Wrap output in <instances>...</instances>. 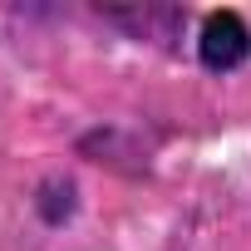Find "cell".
I'll return each instance as SVG.
<instances>
[{"instance_id": "cell-2", "label": "cell", "mask_w": 251, "mask_h": 251, "mask_svg": "<svg viewBox=\"0 0 251 251\" xmlns=\"http://www.w3.org/2000/svg\"><path fill=\"white\" fill-rule=\"evenodd\" d=\"M192 59H197V69L212 74V79L241 74V69L251 64V20H246L236 5L202 10V15H197V30H192Z\"/></svg>"}, {"instance_id": "cell-3", "label": "cell", "mask_w": 251, "mask_h": 251, "mask_svg": "<svg viewBox=\"0 0 251 251\" xmlns=\"http://www.w3.org/2000/svg\"><path fill=\"white\" fill-rule=\"evenodd\" d=\"M74 158H84L94 168H108L118 177H133V182L153 173V148L133 128H123V123H94V128H84L74 138Z\"/></svg>"}, {"instance_id": "cell-1", "label": "cell", "mask_w": 251, "mask_h": 251, "mask_svg": "<svg viewBox=\"0 0 251 251\" xmlns=\"http://www.w3.org/2000/svg\"><path fill=\"white\" fill-rule=\"evenodd\" d=\"M89 15L133 40V45H148V50H163V54H177L182 40H192L197 30V15L192 5H182V0H123V5H89Z\"/></svg>"}, {"instance_id": "cell-4", "label": "cell", "mask_w": 251, "mask_h": 251, "mask_svg": "<svg viewBox=\"0 0 251 251\" xmlns=\"http://www.w3.org/2000/svg\"><path fill=\"white\" fill-rule=\"evenodd\" d=\"M30 212H35V222H40L45 231H64V226H74L79 212H84V187H79V177L64 173V168L40 173L35 187H30Z\"/></svg>"}]
</instances>
